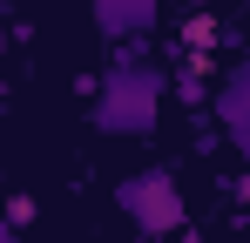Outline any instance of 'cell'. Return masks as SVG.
Here are the masks:
<instances>
[{"label":"cell","mask_w":250,"mask_h":243,"mask_svg":"<svg viewBox=\"0 0 250 243\" xmlns=\"http://www.w3.org/2000/svg\"><path fill=\"white\" fill-rule=\"evenodd\" d=\"M163 101H169V75L149 68V61L95 75V128L102 135H156L163 128Z\"/></svg>","instance_id":"1"},{"label":"cell","mask_w":250,"mask_h":243,"mask_svg":"<svg viewBox=\"0 0 250 243\" xmlns=\"http://www.w3.org/2000/svg\"><path fill=\"white\" fill-rule=\"evenodd\" d=\"M176 95H183V101H189V108H203V61H189V68H183V75H176Z\"/></svg>","instance_id":"5"},{"label":"cell","mask_w":250,"mask_h":243,"mask_svg":"<svg viewBox=\"0 0 250 243\" xmlns=\"http://www.w3.org/2000/svg\"><path fill=\"white\" fill-rule=\"evenodd\" d=\"M0 243H21V230H7V223H0Z\"/></svg>","instance_id":"7"},{"label":"cell","mask_w":250,"mask_h":243,"mask_svg":"<svg viewBox=\"0 0 250 243\" xmlns=\"http://www.w3.org/2000/svg\"><path fill=\"white\" fill-rule=\"evenodd\" d=\"M216 135H223L237 156L250 149V68L244 61H230L223 81H216Z\"/></svg>","instance_id":"3"},{"label":"cell","mask_w":250,"mask_h":243,"mask_svg":"<svg viewBox=\"0 0 250 243\" xmlns=\"http://www.w3.org/2000/svg\"><path fill=\"white\" fill-rule=\"evenodd\" d=\"M88 14L108 40H149V27L163 20V0H88Z\"/></svg>","instance_id":"4"},{"label":"cell","mask_w":250,"mask_h":243,"mask_svg":"<svg viewBox=\"0 0 250 243\" xmlns=\"http://www.w3.org/2000/svg\"><path fill=\"white\" fill-rule=\"evenodd\" d=\"M115 202H122V216L135 223V237L142 243H163L183 230V182L169 176V169H135L115 182Z\"/></svg>","instance_id":"2"},{"label":"cell","mask_w":250,"mask_h":243,"mask_svg":"<svg viewBox=\"0 0 250 243\" xmlns=\"http://www.w3.org/2000/svg\"><path fill=\"white\" fill-rule=\"evenodd\" d=\"M7 230H27L34 223V196H7V216H0Z\"/></svg>","instance_id":"6"},{"label":"cell","mask_w":250,"mask_h":243,"mask_svg":"<svg viewBox=\"0 0 250 243\" xmlns=\"http://www.w3.org/2000/svg\"><path fill=\"white\" fill-rule=\"evenodd\" d=\"M189 7H216V0H189Z\"/></svg>","instance_id":"8"}]
</instances>
